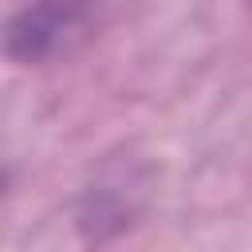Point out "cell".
Here are the masks:
<instances>
[{"label":"cell","mask_w":252,"mask_h":252,"mask_svg":"<svg viewBox=\"0 0 252 252\" xmlns=\"http://www.w3.org/2000/svg\"><path fill=\"white\" fill-rule=\"evenodd\" d=\"M94 0H28L8 16L4 55L16 67H39L91 35Z\"/></svg>","instance_id":"1"}]
</instances>
